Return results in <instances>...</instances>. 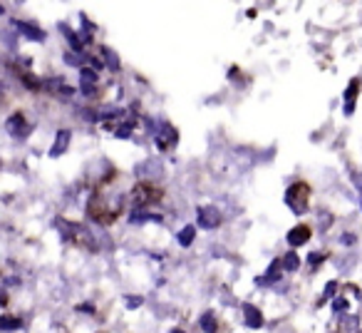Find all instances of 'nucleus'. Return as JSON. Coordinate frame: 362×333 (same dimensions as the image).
<instances>
[{"instance_id": "7", "label": "nucleus", "mask_w": 362, "mask_h": 333, "mask_svg": "<svg viewBox=\"0 0 362 333\" xmlns=\"http://www.w3.org/2000/svg\"><path fill=\"white\" fill-rule=\"evenodd\" d=\"M192 239H194V229H184V234L179 237V242H181V244H189Z\"/></svg>"}, {"instance_id": "2", "label": "nucleus", "mask_w": 362, "mask_h": 333, "mask_svg": "<svg viewBox=\"0 0 362 333\" xmlns=\"http://www.w3.org/2000/svg\"><path fill=\"white\" fill-rule=\"evenodd\" d=\"M6 130L11 132V137H25V135H28L25 120H23V115H21V112H18V115H13L11 120L6 122Z\"/></svg>"}, {"instance_id": "4", "label": "nucleus", "mask_w": 362, "mask_h": 333, "mask_svg": "<svg viewBox=\"0 0 362 333\" xmlns=\"http://www.w3.org/2000/svg\"><path fill=\"white\" fill-rule=\"evenodd\" d=\"M216 209H204L202 212V224L204 227H216L218 224V214H214Z\"/></svg>"}, {"instance_id": "5", "label": "nucleus", "mask_w": 362, "mask_h": 333, "mask_svg": "<svg viewBox=\"0 0 362 333\" xmlns=\"http://www.w3.org/2000/svg\"><path fill=\"white\" fill-rule=\"evenodd\" d=\"M293 232H296V234H291V237H288V239H291V244H300V242H305V239L310 237L305 227H298V229H293Z\"/></svg>"}, {"instance_id": "1", "label": "nucleus", "mask_w": 362, "mask_h": 333, "mask_svg": "<svg viewBox=\"0 0 362 333\" xmlns=\"http://www.w3.org/2000/svg\"><path fill=\"white\" fill-rule=\"evenodd\" d=\"M13 28H16L18 33H23L28 40H45V33L35 26H28V23H23V21H13Z\"/></svg>"}, {"instance_id": "6", "label": "nucleus", "mask_w": 362, "mask_h": 333, "mask_svg": "<svg viewBox=\"0 0 362 333\" xmlns=\"http://www.w3.org/2000/svg\"><path fill=\"white\" fill-rule=\"evenodd\" d=\"M18 326H21L18 318H8V316L0 318V328H3V331H11V328H18Z\"/></svg>"}, {"instance_id": "3", "label": "nucleus", "mask_w": 362, "mask_h": 333, "mask_svg": "<svg viewBox=\"0 0 362 333\" xmlns=\"http://www.w3.org/2000/svg\"><path fill=\"white\" fill-rule=\"evenodd\" d=\"M67 145H70V130H60V132H57V140H55V145H52L50 154L52 157L62 154V152L67 149Z\"/></svg>"}, {"instance_id": "8", "label": "nucleus", "mask_w": 362, "mask_h": 333, "mask_svg": "<svg viewBox=\"0 0 362 333\" xmlns=\"http://www.w3.org/2000/svg\"><path fill=\"white\" fill-rule=\"evenodd\" d=\"M3 13H6V8H3V6H0V16H3Z\"/></svg>"}]
</instances>
